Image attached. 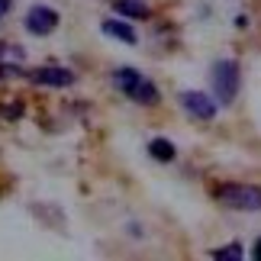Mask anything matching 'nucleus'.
Segmentation results:
<instances>
[{
	"mask_svg": "<svg viewBox=\"0 0 261 261\" xmlns=\"http://www.w3.org/2000/svg\"><path fill=\"white\" fill-rule=\"evenodd\" d=\"M216 200L232 210H245V213H261V187L255 184H219Z\"/></svg>",
	"mask_w": 261,
	"mask_h": 261,
	"instance_id": "nucleus-1",
	"label": "nucleus"
},
{
	"mask_svg": "<svg viewBox=\"0 0 261 261\" xmlns=\"http://www.w3.org/2000/svg\"><path fill=\"white\" fill-rule=\"evenodd\" d=\"M213 90L219 97V103H232L236 94H239V65L232 58H226V62H216L213 68Z\"/></svg>",
	"mask_w": 261,
	"mask_h": 261,
	"instance_id": "nucleus-2",
	"label": "nucleus"
},
{
	"mask_svg": "<svg viewBox=\"0 0 261 261\" xmlns=\"http://www.w3.org/2000/svg\"><path fill=\"white\" fill-rule=\"evenodd\" d=\"M55 26H58V13L52 7H33L26 13V29L33 36H48L55 33Z\"/></svg>",
	"mask_w": 261,
	"mask_h": 261,
	"instance_id": "nucleus-3",
	"label": "nucleus"
},
{
	"mask_svg": "<svg viewBox=\"0 0 261 261\" xmlns=\"http://www.w3.org/2000/svg\"><path fill=\"white\" fill-rule=\"evenodd\" d=\"M180 107L194 119H213L216 116V103L206 94H200V90H184V94H180Z\"/></svg>",
	"mask_w": 261,
	"mask_h": 261,
	"instance_id": "nucleus-4",
	"label": "nucleus"
},
{
	"mask_svg": "<svg viewBox=\"0 0 261 261\" xmlns=\"http://www.w3.org/2000/svg\"><path fill=\"white\" fill-rule=\"evenodd\" d=\"M29 81H36V84H52V87H68V84H74V74L65 71V68L45 65V68H39V71H29Z\"/></svg>",
	"mask_w": 261,
	"mask_h": 261,
	"instance_id": "nucleus-5",
	"label": "nucleus"
},
{
	"mask_svg": "<svg viewBox=\"0 0 261 261\" xmlns=\"http://www.w3.org/2000/svg\"><path fill=\"white\" fill-rule=\"evenodd\" d=\"M100 29H103L107 36L119 39V42H126V45H136V42H139V39H136V29L129 26V23H123V19H107Z\"/></svg>",
	"mask_w": 261,
	"mask_h": 261,
	"instance_id": "nucleus-6",
	"label": "nucleus"
},
{
	"mask_svg": "<svg viewBox=\"0 0 261 261\" xmlns=\"http://www.w3.org/2000/svg\"><path fill=\"white\" fill-rule=\"evenodd\" d=\"M129 97H133L136 103H142V107H155L158 100H162V97H158V87L148 81V77H142V81L133 87V94H129Z\"/></svg>",
	"mask_w": 261,
	"mask_h": 261,
	"instance_id": "nucleus-7",
	"label": "nucleus"
},
{
	"mask_svg": "<svg viewBox=\"0 0 261 261\" xmlns=\"http://www.w3.org/2000/svg\"><path fill=\"white\" fill-rule=\"evenodd\" d=\"M113 10L126 19H145L148 16V7L142 0H113Z\"/></svg>",
	"mask_w": 261,
	"mask_h": 261,
	"instance_id": "nucleus-8",
	"label": "nucleus"
},
{
	"mask_svg": "<svg viewBox=\"0 0 261 261\" xmlns=\"http://www.w3.org/2000/svg\"><path fill=\"white\" fill-rule=\"evenodd\" d=\"M142 81V74L136 71V68H119V71L113 74V84L123 90V94H133V87Z\"/></svg>",
	"mask_w": 261,
	"mask_h": 261,
	"instance_id": "nucleus-9",
	"label": "nucleus"
},
{
	"mask_svg": "<svg viewBox=\"0 0 261 261\" xmlns=\"http://www.w3.org/2000/svg\"><path fill=\"white\" fill-rule=\"evenodd\" d=\"M148 155H152L155 162H171V158H174V145L168 142V139H152V142H148Z\"/></svg>",
	"mask_w": 261,
	"mask_h": 261,
	"instance_id": "nucleus-10",
	"label": "nucleus"
},
{
	"mask_svg": "<svg viewBox=\"0 0 261 261\" xmlns=\"http://www.w3.org/2000/svg\"><path fill=\"white\" fill-rule=\"evenodd\" d=\"M210 255H213L216 261H239V258H242V245H226V248H216V252H210Z\"/></svg>",
	"mask_w": 261,
	"mask_h": 261,
	"instance_id": "nucleus-11",
	"label": "nucleus"
},
{
	"mask_svg": "<svg viewBox=\"0 0 261 261\" xmlns=\"http://www.w3.org/2000/svg\"><path fill=\"white\" fill-rule=\"evenodd\" d=\"M0 113H4V116L10 119V123H13V119H16L19 113H23V103H4V107H0Z\"/></svg>",
	"mask_w": 261,
	"mask_h": 261,
	"instance_id": "nucleus-12",
	"label": "nucleus"
},
{
	"mask_svg": "<svg viewBox=\"0 0 261 261\" xmlns=\"http://www.w3.org/2000/svg\"><path fill=\"white\" fill-rule=\"evenodd\" d=\"M252 258H255V261H261V239H258L255 248H252Z\"/></svg>",
	"mask_w": 261,
	"mask_h": 261,
	"instance_id": "nucleus-13",
	"label": "nucleus"
},
{
	"mask_svg": "<svg viewBox=\"0 0 261 261\" xmlns=\"http://www.w3.org/2000/svg\"><path fill=\"white\" fill-rule=\"evenodd\" d=\"M7 10H10V0H0V16H4Z\"/></svg>",
	"mask_w": 261,
	"mask_h": 261,
	"instance_id": "nucleus-14",
	"label": "nucleus"
}]
</instances>
